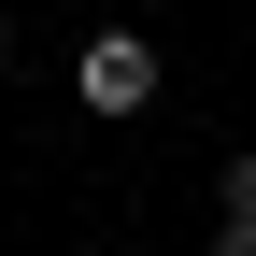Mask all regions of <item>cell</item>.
Instances as JSON below:
<instances>
[{"instance_id":"obj_2","label":"cell","mask_w":256,"mask_h":256,"mask_svg":"<svg viewBox=\"0 0 256 256\" xmlns=\"http://www.w3.org/2000/svg\"><path fill=\"white\" fill-rule=\"evenodd\" d=\"M214 200H228V228H256V156H228V171H214Z\"/></svg>"},{"instance_id":"obj_1","label":"cell","mask_w":256,"mask_h":256,"mask_svg":"<svg viewBox=\"0 0 256 256\" xmlns=\"http://www.w3.org/2000/svg\"><path fill=\"white\" fill-rule=\"evenodd\" d=\"M72 100L86 114H142L156 100V43H142V28H100V43L72 57Z\"/></svg>"},{"instance_id":"obj_4","label":"cell","mask_w":256,"mask_h":256,"mask_svg":"<svg viewBox=\"0 0 256 256\" xmlns=\"http://www.w3.org/2000/svg\"><path fill=\"white\" fill-rule=\"evenodd\" d=\"M0 72H14V28H0Z\"/></svg>"},{"instance_id":"obj_3","label":"cell","mask_w":256,"mask_h":256,"mask_svg":"<svg viewBox=\"0 0 256 256\" xmlns=\"http://www.w3.org/2000/svg\"><path fill=\"white\" fill-rule=\"evenodd\" d=\"M200 256H256V228H214V242H200Z\"/></svg>"}]
</instances>
